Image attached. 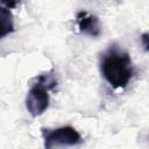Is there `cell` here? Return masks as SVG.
I'll return each mask as SVG.
<instances>
[{
	"label": "cell",
	"instance_id": "obj_1",
	"mask_svg": "<svg viewBox=\"0 0 149 149\" xmlns=\"http://www.w3.org/2000/svg\"><path fill=\"white\" fill-rule=\"evenodd\" d=\"M100 70L108 84L115 88L126 87L134 74L130 56L118 45H111L102 55Z\"/></svg>",
	"mask_w": 149,
	"mask_h": 149
},
{
	"label": "cell",
	"instance_id": "obj_2",
	"mask_svg": "<svg viewBox=\"0 0 149 149\" xmlns=\"http://www.w3.org/2000/svg\"><path fill=\"white\" fill-rule=\"evenodd\" d=\"M56 79L52 74L45 73L37 78V81L33 84L27 94L26 106L28 112L33 116H38L43 114L49 107V90L56 86Z\"/></svg>",
	"mask_w": 149,
	"mask_h": 149
},
{
	"label": "cell",
	"instance_id": "obj_3",
	"mask_svg": "<svg viewBox=\"0 0 149 149\" xmlns=\"http://www.w3.org/2000/svg\"><path fill=\"white\" fill-rule=\"evenodd\" d=\"M43 139L47 148L76 146L81 142L80 134L70 126L55 129H43Z\"/></svg>",
	"mask_w": 149,
	"mask_h": 149
},
{
	"label": "cell",
	"instance_id": "obj_4",
	"mask_svg": "<svg viewBox=\"0 0 149 149\" xmlns=\"http://www.w3.org/2000/svg\"><path fill=\"white\" fill-rule=\"evenodd\" d=\"M77 24H78V28H79L80 33H83L85 35L97 37L101 33V27H100L99 19L97 16L90 14L86 10L78 12V14H77Z\"/></svg>",
	"mask_w": 149,
	"mask_h": 149
},
{
	"label": "cell",
	"instance_id": "obj_5",
	"mask_svg": "<svg viewBox=\"0 0 149 149\" xmlns=\"http://www.w3.org/2000/svg\"><path fill=\"white\" fill-rule=\"evenodd\" d=\"M14 30L13 15L8 8L0 6V38H3Z\"/></svg>",
	"mask_w": 149,
	"mask_h": 149
},
{
	"label": "cell",
	"instance_id": "obj_6",
	"mask_svg": "<svg viewBox=\"0 0 149 149\" xmlns=\"http://www.w3.org/2000/svg\"><path fill=\"white\" fill-rule=\"evenodd\" d=\"M21 0H0V5L5 6L6 8H14L20 3Z\"/></svg>",
	"mask_w": 149,
	"mask_h": 149
}]
</instances>
